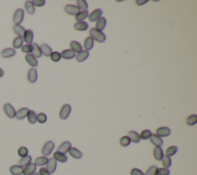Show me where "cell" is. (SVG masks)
Instances as JSON below:
<instances>
[{
  "mask_svg": "<svg viewBox=\"0 0 197 175\" xmlns=\"http://www.w3.org/2000/svg\"><path fill=\"white\" fill-rule=\"evenodd\" d=\"M89 35L90 37L94 39V41H96L98 43H103L106 41V36L105 35V33H103L102 31L98 30L96 28H92L89 30Z\"/></svg>",
  "mask_w": 197,
  "mask_h": 175,
  "instance_id": "cell-1",
  "label": "cell"
},
{
  "mask_svg": "<svg viewBox=\"0 0 197 175\" xmlns=\"http://www.w3.org/2000/svg\"><path fill=\"white\" fill-rule=\"evenodd\" d=\"M25 12L23 9H18L16 10L13 16V23L15 25H20L23 22Z\"/></svg>",
  "mask_w": 197,
  "mask_h": 175,
  "instance_id": "cell-2",
  "label": "cell"
},
{
  "mask_svg": "<svg viewBox=\"0 0 197 175\" xmlns=\"http://www.w3.org/2000/svg\"><path fill=\"white\" fill-rule=\"evenodd\" d=\"M54 148H55L54 142L52 141V140H49V141H47L46 143L43 145V147H42V151H41V152H42V154L43 156H45V157L49 156L50 154L53 153Z\"/></svg>",
  "mask_w": 197,
  "mask_h": 175,
  "instance_id": "cell-3",
  "label": "cell"
},
{
  "mask_svg": "<svg viewBox=\"0 0 197 175\" xmlns=\"http://www.w3.org/2000/svg\"><path fill=\"white\" fill-rule=\"evenodd\" d=\"M71 111H72V107L69 104H64L62 108L60 109V118L63 121H65V120L67 119L69 117L71 114Z\"/></svg>",
  "mask_w": 197,
  "mask_h": 175,
  "instance_id": "cell-4",
  "label": "cell"
},
{
  "mask_svg": "<svg viewBox=\"0 0 197 175\" xmlns=\"http://www.w3.org/2000/svg\"><path fill=\"white\" fill-rule=\"evenodd\" d=\"M3 110L4 112H5V115H6L9 118H10V119H13V118L16 117V110L14 109V107H13L9 103H6L4 104Z\"/></svg>",
  "mask_w": 197,
  "mask_h": 175,
  "instance_id": "cell-5",
  "label": "cell"
},
{
  "mask_svg": "<svg viewBox=\"0 0 197 175\" xmlns=\"http://www.w3.org/2000/svg\"><path fill=\"white\" fill-rule=\"evenodd\" d=\"M102 15H103V10L100 9H96L93 10L90 14H89V21L91 22V23L96 22L100 17H102Z\"/></svg>",
  "mask_w": 197,
  "mask_h": 175,
  "instance_id": "cell-6",
  "label": "cell"
},
{
  "mask_svg": "<svg viewBox=\"0 0 197 175\" xmlns=\"http://www.w3.org/2000/svg\"><path fill=\"white\" fill-rule=\"evenodd\" d=\"M38 79V73L35 68H31L29 69L27 74V80L30 84H35Z\"/></svg>",
  "mask_w": 197,
  "mask_h": 175,
  "instance_id": "cell-7",
  "label": "cell"
},
{
  "mask_svg": "<svg viewBox=\"0 0 197 175\" xmlns=\"http://www.w3.org/2000/svg\"><path fill=\"white\" fill-rule=\"evenodd\" d=\"M171 133V130L167 127H161L157 129L155 131V134L159 136V137H169Z\"/></svg>",
  "mask_w": 197,
  "mask_h": 175,
  "instance_id": "cell-8",
  "label": "cell"
},
{
  "mask_svg": "<svg viewBox=\"0 0 197 175\" xmlns=\"http://www.w3.org/2000/svg\"><path fill=\"white\" fill-rule=\"evenodd\" d=\"M64 10L66 13L70 16H75L78 12H80V9L77 7V6L72 5V4H68L64 7Z\"/></svg>",
  "mask_w": 197,
  "mask_h": 175,
  "instance_id": "cell-9",
  "label": "cell"
},
{
  "mask_svg": "<svg viewBox=\"0 0 197 175\" xmlns=\"http://www.w3.org/2000/svg\"><path fill=\"white\" fill-rule=\"evenodd\" d=\"M46 165V170H48L50 173H55V171H56V167H57V161L53 158H49Z\"/></svg>",
  "mask_w": 197,
  "mask_h": 175,
  "instance_id": "cell-10",
  "label": "cell"
},
{
  "mask_svg": "<svg viewBox=\"0 0 197 175\" xmlns=\"http://www.w3.org/2000/svg\"><path fill=\"white\" fill-rule=\"evenodd\" d=\"M33 37H34V33L31 29H27V30L25 31V33L23 36V39L26 44H30L32 43V41H33Z\"/></svg>",
  "mask_w": 197,
  "mask_h": 175,
  "instance_id": "cell-11",
  "label": "cell"
},
{
  "mask_svg": "<svg viewBox=\"0 0 197 175\" xmlns=\"http://www.w3.org/2000/svg\"><path fill=\"white\" fill-rule=\"evenodd\" d=\"M53 158H54L57 162L66 163L68 161V157L66 156V154H63V153L61 152H59V151L54 152V154H53Z\"/></svg>",
  "mask_w": 197,
  "mask_h": 175,
  "instance_id": "cell-12",
  "label": "cell"
},
{
  "mask_svg": "<svg viewBox=\"0 0 197 175\" xmlns=\"http://www.w3.org/2000/svg\"><path fill=\"white\" fill-rule=\"evenodd\" d=\"M151 143L152 145H154L155 147H162L163 145V140L161 137H159V136H157L155 133L152 134V136L149 138Z\"/></svg>",
  "mask_w": 197,
  "mask_h": 175,
  "instance_id": "cell-13",
  "label": "cell"
},
{
  "mask_svg": "<svg viewBox=\"0 0 197 175\" xmlns=\"http://www.w3.org/2000/svg\"><path fill=\"white\" fill-rule=\"evenodd\" d=\"M36 170V165L34 163H31L29 165L25 167L23 170V175H32L34 173H35Z\"/></svg>",
  "mask_w": 197,
  "mask_h": 175,
  "instance_id": "cell-14",
  "label": "cell"
},
{
  "mask_svg": "<svg viewBox=\"0 0 197 175\" xmlns=\"http://www.w3.org/2000/svg\"><path fill=\"white\" fill-rule=\"evenodd\" d=\"M61 55V58L64 59V60H72L74 58H75V53L71 50H63L62 53H60Z\"/></svg>",
  "mask_w": 197,
  "mask_h": 175,
  "instance_id": "cell-15",
  "label": "cell"
},
{
  "mask_svg": "<svg viewBox=\"0 0 197 175\" xmlns=\"http://www.w3.org/2000/svg\"><path fill=\"white\" fill-rule=\"evenodd\" d=\"M16 52L14 49L13 48H6L1 52V56L4 59H9L12 58L16 55Z\"/></svg>",
  "mask_w": 197,
  "mask_h": 175,
  "instance_id": "cell-16",
  "label": "cell"
},
{
  "mask_svg": "<svg viewBox=\"0 0 197 175\" xmlns=\"http://www.w3.org/2000/svg\"><path fill=\"white\" fill-rule=\"evenodd\" d=\"M71 147H72V144H71L70 142L64 141V142H63V143H62L60 146H59L57 151L66 154V153L69 152V151L70 150Z\"/></svg>",
  "mask_w": 197,
  "mask_h": 175,
  "instance_id": "cell-17",
  "label": "cell"
},
{
  "mask_svg": "<svg viewBox=\"0 0 197 175\" xmlns=\"http://www.w3.org/2000/svg\"><path fill=\"white\" fill-rule=\"evenodd\" d=\"M29 110L28 109L27 107H23L21 109H19V110L16 111V119L19 120V121H21V120L25 119V118L27 117L28 112H29Z\"/></svg>",
  "mask_w": 197,
  "mask_h": 175,
  "instance_id": "cell-18",
  "label": "cell"
},
{
  "mask_svg": "<svg viewBox=\"0 0 197 175\" xmlns=\"http://www.w3.org/2000/svg\"><path fill=\"white\" fill-rule=\"evenodd\" d=\"M164 156L163 150L161 147H155L153 149V157L155 160L158 161H160L162 160V157Z\"/></svg>",
  "mask_w": 197,
  "mask_h": 175,
  "instance_id": "cell-19",
  "label": "cell"
},
{
  "mask_svg": "<svg viewBox=\"0 0 197 175\" xmlns=\"http://www.w3.org/2000/svg\"><path fill=\"white\" fill-rule=\"evenodd\" d=\"M127 136H128V137L130 139L131 142H133V143H140V134H139L136 131H135V130L129 131L128 133H127Z\"/></svg>",
  "mask_w": 197,
  "mask_h": 175,
  "instance_id": "cell-20",
  "label": "cell"
},
{
  "mask_svg": "<svg viewBox=\"0 0 197 175\" xmlns=\"http://www.w3.org/2000/svg\"><path fill=\"white\" fill-rule=\"evenodd\" d=\"M25 60H26V63L32 66V68H35L38 66V61H37L36 58L34 57L32 54H26L25 56Z\"/></svg>",
  "mask_w": 197,
  "mask_h": 175,
  "instance_id": "cell-21",
  "label": "cell"
},
{
  "mask_svg": "<svg viewBox=\"0 0 197 175\" xmlns=\"http://www.w3.org/2000/svg\"><path fill=\"white\" fill-rule=\"evenodd\" d=\"M89 56V52L86 51V50H82L80 53H78L75 56V60L78 63H82V62L85 61Z\"/></svg>",
  "mask_w": 197,
  "mask_h": 175,
  "instance_id": "cell-22",
  "label": "cell"
},
{
  "mask_svg": "<svg viewBox=\"0 0 197 175\" xmlns=\"http://www.w3.org/2000/svg\"><path fill=\"white\" fill-rule=\"evenodd\" d=\"M71 157L74 159H81L82 158V153L75 147H71L68 152Z\"/></svg>",
  "mask_w": 197,
  "mask_h": 175,
  "instance_id": "cell-23",
  "label": "cell"
},
{
  "mask_svg": "<svg viewBox=\"0 0 197 175\" xmlns=\"http://www.w3.org/2000/svg\"><path fill=\"white\" fill-rule=\"evenodd\" d=\"M74 29L76 31H80V32H83L88 29L89 24L86 22H77L74 24L73 26Z\"/></svg>",
  "mask_w": 197,
  "mask_h": 175,
  "instance_id": "cell-24",
  "label": "cell"
},
{
  "mask_svg": "<svg viewBox=\"0 0 197 175\" xmlns=\"http://www.w3.org/2000/svg\"><path fill=\"white\" fill-rule=\"evenodd\" d=\"M69 47H70V50H72L73 52H75V53H80L82 50V47L80 43L77 41H71L69 43Z\"/></svg>",
  "mask_w": 197,
  "mask_h": 175,
  "instance_id": "cell-25",
  "label": "cell"
},
{
  "mask_svg": "<svg viewBox=\"0 0 197 175\" xmlns=\"http://www.w3.org/2000/svg\"><path fill=\"white\" fill-rule=\"evenodd\" d=\"M89 16V11L88 10H85V11H80L78 12L76 15L75 16V19L76 22H84L86 18Z\"/></svg>",
  "mask_w": 197,
  "mask_h": 175,
  "instance_id": "cell-26",
  "label": "cell"
},
{
  "mask_svg": "<svg viewBox=\"0 0 197 175\" xmlns=\"http://www.w3.org/2000/svg\"><path fill=\"white\" fill-rule=\"evenodd\" d=\"M32 52L31 54L34 56L35 58H40L42 56V52H41L40 47L37 43H32Z\"/></svg>",
  "mask_w": 197,
  "mask_h": 175,
  "instance_id": "cell-27",
  "label": "cell"
},
{
  "mask_svg": "<svg viewBox=\"0 0 197 175\" xmlns=\"http://www.w3.org/2000/svg\"><path fill=\"white\" fill-rule=\"evenodd\" d=\"M106 26V19L104 17H100L98 19L96 23V29L98 30L102 31L103 32V29H105Z\"/></svg>",
  "mask_w": 197,
  "mask_h": 175,
  "instance_id": "cell-28",
  "label": "cell"
},
{
  "mask_svg": "<svg viewBox=\"0 0 197 175\" xmlns=\"http://www.w3.org/2000/svg\"><path fill=\"white\" fill-rule=\"evenodd\" d=\"M94 39L92 37H86L85 41H84V48H85V50H86V51L91 50L93 49V46H94Z\"/></svg>",
  "mask_w": 197,
  "mask_h": 175,
  "instance_id": "cell-29",
  "label": "cell"
},
{
  "mask_svg": "<svg viewBox=\"0 0 197 175\" xmlns=\"http://www.w3.org/2000/svg\"><path fill=\"white\" fill-rule=\"evenodd\" d=\"M23 167L19 165H13L10 167L9 172L12 175H22L23 174Z\"/></svg>",
  "mask_w": 197,
  "mask_h": 175,
  "instance_id": "cell-30",
  "label": "cell"
},
{
  "mask_svg": "<svg viewBox=\"0 0 197 175\" xmlns=\"http://www.w3.org/2000/svg\"><path fill=\"white\" fill-rule=\"evenodd\" d=\"M32 163V157L27 155V156L24 157V158H21V159L19 160L18 162V165H19L22 167H25L27 165H29V164Z\"/></svg>",
  "mask_w": 197,
  "mask_h": 175,
  "instance_id": "cell-31",
  "label": "cell"
},
{
  "mask_svg": "<svg viewBox=\"0 0 197 175\" xmlns=\"http://www.w3.org/2000/svg\"><path fill=\"white\" fill-rule=\"evenodd\" d=\"M25 9L29 15H33L35 12V8L32 1H26L25 2Z\"/></svg>",
  "mask_w": 197,
  "mask_h": 175,
  "instance_id": "cell-32",
  "label": "cell"
},
{
  "mask_svg": "<svg viewBox=\"0 0 197 175\" xmlns=\"http://www.w3.org/2000/svg\"><path fill=\"white\" fill-rule=\"evenodd\" d=\"M27 120L28 122L31 124H35L37 122V114H35V111L29 110L27 114Z\"/></svg>",
  "mask_w": 197,
  "mask_h": 175,
  "instance_id": "cell-33",
  "label": "cell"
},
{
  "mask_svg": "<svg viewBox=\"0 0 197 175\" xmlns=\"http://www.w3.org/2000/svg\"><path fill=\"white\" fill-rule=\"evenodd\" d=\"M40 49H41V52H42V54H43L44 56H46V57L50 56L51 53H53V50H52L51 47L46 43L41 45Z\"/></svg>",
  "mask_w": 197,
  "mask_h": 175,
  "instance_id": "cell-34",
  "label": "cell"
},
{
  "mask_svg": "<svg viewBox=\"0 0 197 175\" xmlns=\"http://www.w3.org/2000/svg\"><path fill=\"white\" fill-rule=\"evenodd\" d=\"M25 31H26L25 28L23 27L22 26H20V25H15V26H13V32L19 37L23 36V35H24L25 33Z\"/></svg>",
  "mask_w": 197,
  "mask_h": 175,
  "instance_id": "cell-35",
  "label": "cell"
},
{
  "mask_svg": "<svg viewBox=\"0 0 197 175\" xmlns=\"http://www.w3.org/2000/svg\"><path fill=\"white\" fill-rule=\"evenodd\" d=\"M48 161H49V158H47V157H45V156L38 157V158H35V163H34V164L36 165V167L37 166L41 167V166L46 165V164H47V162H48Z\"/></svg>",
  "mask_w": 197,
  "mask_h": 175,
  "instance_id": "cell-36",
  "label": "cell"
},
{
  "mask_svg": "<svg viewBox=\"0 0 197 175\" xmlns=\"http://www.w3.org/2000/svg\"><path fill=\"white\" fill-rule=\"evenodd\" d=\"M23 43H24V41H23V37H19V36L16 37L13 42V48H14V50L15 49L21 48V47L23 46Z\"/></svg>",
  "mask_w": 197,
  "mask_h": 175,
  "instance_id": "cell-37",
  "label": "cell"
},
{
  "mask_svg": "<svg viewBox=\"0 0 197 175\" xmlns=\"http://www.w3.org/2000/svg\"><path fill=\"white\" fill-rule=\"evenodd\" d=\"M186 124L188 126H194L197 124V115L192 114L186 119Z\"/></svg>",
  "mask_w": 197,
  "mask_h": 175,
  "instance_id": "cell-38",
  "label": "cell"
},
{
  "mask_svg": "<svg viewBox=\"0 0 197 175\" xmlns=\"http://www.w3.org/2000/svg\"><path fill=\"white\" fill-rule=\"evenodd\" d=\"M178 151V147L176 146H170L166 150V155L168 157H173L174 156L175 154L177 153Z\"/></svg>",
  "mask_w": 197,
  "mask_h": 175,
  "instance_id": "cell-39",
  "label": "cell"
},
{
  "mask_svg": "<svg viewBox=\"0 0 197 175\" xmlns=\"http://www.w3.org/2000/svg\"><path fill=\"white\" fill-rule=\"evenodd\" d=\"M161 161H162V166H163V167H165V168L169 169L170 167H171L172 160H171V158H170V157L166 156V155H164V156L162 157Z\"/></svg>",
  "mask_w": 197,
  "mask_h": 175,
  "instance_id": "cell-40",
  "label": "cell"
},
{
  "mask_svg": "<svg viewBox=\"0 0 197 175\" xmlns=\"http://www.w3.org/2000/svg\"><path fill=\"white\" fill-rule=\"evenodd\" d=\"M152 132L149 130H142L141 133H140V140H148V139L150 138V137L152 136Z\"/></svg>",
  "mask_w": 197,
  "mask_h": 175,
  "instance_id": "cell-41",
  "label": "cell"
},
{
  "mask_svg": "<svg viewBox=\"0 0 197 175\" xmlns=\"http://www.w3.org/2000/svg\"><path fill=\"white\" fill-rule=\"evenodd\" d=\"M76 4L77 7L82 11H85V10L88 9V4H87V2L85 0H77Z\"/></svg>",
  "mask_w": 197,
  "mask_h": 175,
  "instance_id": "cell-42",
  "label": "cell"
},
{
  "mask_svg": "<svg viewBox=\"0 0 197 175\" xmlns=\"http://www.w3.org/2000/svg\"><path fill=\"white\" fill-rule=\"evenodd\" d=\"M119 143L123 147H126L130 146V144L131 143V140L129 138L128 136H123L119 140Z\"/></svg>",
  "mask_w": 197,
  "mask_h": 175,
  "instance_id": "cell-43",
  "label": "cell"
},
{
  "mask_svg": "<svg viewBox=\"0 0 197 175\" xmlns=\"http://www.w3.org/2000/svg\"><path fill=\"white\" fill-rule=\"evenodd\" d=\"M18 155H19L20 158H24V157L27 156L28 154H29V150L26 147H20L18 149Z\"/></svg>",
  "mask_w": 197,
  "mask_h": 175,
  "instance_id": "cell-44",
  "label": "cell"
},
{
  "mask_svg": "<svg viewBox=\"0 0 197 175\" xmlns=\"http://www.w3.org/2000/svg\"><path fill=\"white\" fill-rule=\"evenodd\" d=\"M50 59L53 62H55V63H57V62L60 61L61 60V55H60V53L56 51L53 52L50 55Z\"/></svg>",
  "mask_w": 197,
  "mask_h": 175,
  "instance_id": "cell-45",
  "label": "cell"
},
{
  "mask_svg": "<svg viewBox=\"0 0 197 175\" xmlns=\"http://www.w3.org/2000/svg\"><path fill=\"white\" fill-rule=\"evenodd\" d=\"M47 121V117L44 113H39L37 114V122L39 124H45Z\"/></svg>",
  "mask_w": 197,
  "mask_h": 175,
  "instance_id": "cell-46",
  "label": "cell"
},
{
  "mask_svg": "<svg viewBox=\"0 0 197 175\" xmlns=\"http://www.w3.org/2000/svg\"><path fill=\"white\" fill-rule=\"evenodd\" d=\"M157 169H158V167L155 165H152L151 167H149V168L147 169V170L146 171L145 175H156Z\"/></svg>",
  "mask_w": 197,
  "mask_h": 175,
  "instance_id": "cell-47",
  "label": "cell"
},
{
  "mask_svg": "<svg viewBox=\"0 0 197 175\" xmlns=\"http://www.w3.org/2000/svg\"><path fill=\"white\" fill-rule=\"evenodd\" d=\"M21 48H22L21 50L23 53H26V54H30V53H32V44H30V45H29V44H26V45L23 46Z\"/></svg>",
  "mask_w": 197,
  "mask_h": 175,
  "instance_id": "cell-48",
  "label": "cell"
},
{
  "mask_svg": "<svg viewBox=\"0 0 197 175\" xmlns=\"http://www.w3.org/2000/svg\"><path fill=\"white\" fill-rule=\"evenodd\" d=\"M170 171L168 168L162 167V168L157 169L156 175H170Z\"/></svg>",
  "mask_w": 197,
  "mask_h": 175,
  "instance_id": "cell-49",
  "label": "cell"
},
{
  "mask_svg": "<svg viewBox=\"0 0 197 175\" xmlns=\"http://www.w3.org/2000/svg\"><path fill=\"white\" fill-rule=\"evenodd\" d=\"M32 2L35 7H42L46 4L45 0H33Z\"/></svg>",
  "mask_w": 197,
  "mask_h": 175,
  "instance_id": "cell-50",
  "label": "cell"
},
{
  "mask_svg": "<svg viewBox=\"0 0 197 175\" xmlns=\"http://www.w3.org/2000/svg\"><path fill=\"white\" fill-rule=\"evenodd\" d=\"M130 175H145V173L139 168H133L130 170Z\"/></svg>",
  "mask_w": 197,
  "mask_h": 175,
  "instance_id": "cell-51",
  "label": "cell"
},
{
  "mask_svg": "<svg viewBox=\"0 0 197 175\" xmlns=\"http://www.w3.org/2000/svg\"><path fill=\"white\" fill-rule=\"evenodd\" d=\"M38 174L39 175H51V173L46 170V167H41L38 170Z\"/></svg>",
  "mask_w": 197,
  "mask_h": 175,
  "instance_id": "cell-52",
  "label": "cell"
},
{
  "mask_svg": "<svg viewBox=\"0 0 197 175\" xmlns=\"http://www.w3.org/2000/svg\"><path fill=\"white\" fill-rule=\"evenodd\" d=\"M149 2L148 0H136V4L137 6H143V5H145L146 3H147V2Z\"/></svg>",
  "mask_w": 197,
  "mask_h": 175,
  "instance_id": "cell-53",
  "label": "cell"
},
{
  "mask_svg": "<svg viewBox=\"0 0 197 175\" xmlns=\"http://www.w3.org/2000/svg\"><path fill=\"white\" fill-rule=\"evenodd\" d=\"M3 76H4L3 69H2V68H0V78H2V77H3Z\"/></svg>",
  "mask_w": 197,
  "mask_h": 175,
  "instance_id": "cell-54",
  "label": "cell"
},
{
  "mask_svg": "<svg viewBox=\"0 0 197 175\" xmlns=\"http://www.w3.org/2000/svg\"><path fill=\"white\" fill-rule=\"evenodd\" d=\"M32 175H39V174H38V173H34Z\"/></svg>",
  "mask_w": 197,
  "mask_h": 175,
  "instance_id": "cell-55",
  "label": "cell"
}]
</instances>
